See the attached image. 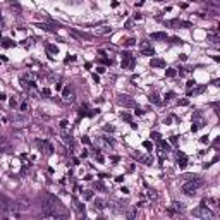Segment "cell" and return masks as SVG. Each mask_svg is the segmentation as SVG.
I'll return each instance as SVG.
<instances>
[{
	"label": "cell",
	"instance_id": "obj_1",
	"mask_svg": "<svg viewBox=\"0 0 220 220\" xmlns=\"http://www.w3.org/2000/svg\"><path fill=\"white\" fill-rule=\"evenodd\" d=\"M187 179H189V181H187L186 184H182V192L187 194V196H194L196 191L203 186V181L198 179V177H192V175H187Z\"/></svg>",
	"mask_w": 220,
	"mask_h": 220
},
{
	"label": "cell",
	"instance_id": "obj_2",
	"mask_svg": "<svg viewBox=\"0 0 220 220\" xmlns=\"http://www.w3.org/2000/svg\"><path fill=\"white\" fill-rule=\"evenodd\" d=\"M194 215H196V217H203V219H213V217H215L206 206H199L198 210H194Z\"/></svg>",
	"mask_w": 220,
	"mask_h": 220
},
{
	"label": "cell",
	"instance_id": "obj_3",
	"mask_svg": "<svg viewBox=\"0 0 220 220\" xmlns=\"http://www.w3.org/2000/svg\"><path fill=\"white\" fill-rule=\"evenodd\" d=\"M62 100L65 103H72L74 102V91L72 89H69V88H65L64 89V93H62Z\"/></svg>",
	"mask_w": 220,
	"mask_h": 220
},
{
	"label": "cell",
	"instance_id": "obj_4",
	"mask_svg": "<svg viewBox=\"0 0 220 220\" xmlns=\"http://www.w3.org/2000/svg\"><path fill=\"white\" fill-rule=\"evenodd\" d=\"M14 210L17 213H24V212H28L29 210V205L28 203H24V201H17L16 205H14Z\"/></svg>",
	"mask_w": 220,
	"mask_h": 220
},
{
	"label": "cell",
	"instance_id": "obj_5",
	"mask_svg": "<svg viewBox=\"0 0 220 220\" xmlns=\"http://www.w3.org/2000/svg\"><path fill=\"white\" fill-rule=\"evenodd\" d=\"M95 206H96V210H103L105 208V201L103 199H95Z\"/></svg>",
	"mask_w": 220,
	"mask_h": 220
},
{
	"label": "cell",
	"instance_id": "obj_6",
	"mask_svg": "<svg viewBox=\"0 0 220 220\" xmlns=\"http://www.w3.org/2000/svg\"><path fill=\"white\" fill-rule=\"evenodd\" d=\"M165 36H167L165 33H153L151 34V38H155V40H165Z\"/></svg>",
	"mask_w": 220,
	"mask_h": 220
},
{
	"label": "cell",
	"instance_id": "obj_7",
	"mask_svg": "<svg viewBox=\"0 0 220 220\" xmlns=\"http://www.w3.org/2000/svg\"><path fill=\"white\" fill-rule=\"evenodd\" d=\"M138 160L143 162V164H151V157H143V155H141V157H138Z\"/></svg>",
	"mask_w": 220,
	"mask_h": 220
},
{
	"label": "cell",
	"instance_id": "obj_8",
	"mask_svg": "<svg viewBox=\"0 0 220 220\" xmlns=\"http://www.w3.org/2000/svg\"><path fill=\"white\" fill-rule=\"evenodd\" d=\"M151 65H153V67H164L165 64L162 60H157V59H155V60H151Z\"/></svg>",
	"mask_w": 220,
	"mask_h": 220
},
{
	"label": "cell",
	"instance_id": "obj_9",
	"mask_svg": "<svg viewBox=\"0 0 220 220\" xmlns=\"http://www.w3.org/2000/svg\"><path fill=\"white\" fill-rule=\"evenodd\" d=\"M119 102H120V103H124V105H132V100L126 98V96H124V98H119Z\"/></svg>",
	"mask_w": 220,
	"mask_h": 220
},
{
	"label": "cell",
	"instance_id": "obj_10",
	"mask_svg": "<svg viewBox=\"0 0 220 220\" xmlns=\"http://www.w3.org/2000/svg\"><path fill=\"white\" fill-rule=\"evenodd\" d=\"M141 52H143V55H146V57H151V55H155L153 48H148V50H141Z\"/></svg>",
	"mask_w": 220,
	"mask_h": 220
},
{
	"label": "cell",
	"instance_id": "obj_11",
	"mask_svg": "<svg viewBox=\"0 0 220 220\" xmlns=\"http://www.w3.org/2000/svg\"><path fill=\"white\" fill-rule=\"evenodd\" d=\"M112 29L110 28H105V29H96V34H107V33H110Z\"/></svg>",
	"mask_w": 220,
	"mask_h": 220
},
{
	"label": "cell",
	"instance_id": "obj_12",
	"mask_svg": "<svg viewBox=\"0 0 220 220\" xmlns=\"http://www.w3.org/2000/svg\"><path fill=\"white\" fill-rule=\"evenodd\" d=\"M48 54H57V52H59V50H57V47H52V45H48Z\"/></svg>",
	"mask_w": 220,
	"mask_h": 220
},
{
	"label": "cell",
	"instance_id": "obj_13",
	"mask_svg": "<svg viewBox=\"0 0 220 220\" xmlns=\"http://www.w3.org/2000/svg\"><path fill=\"white\" fill-rule=\"evenodd\" d=\"M93 198V191H84V199H91Z\"/></svg>",
	"mask_w": 220,
	"mask_h": 220
},
{
	"label": "cell",
	"instance_id": "obj_14",
	"mask_svg": "<svg viewBox=\"0 0 220 220\" xmlns=\"http://www.w3.org/2000/svg\"><path fill=\"white\" fill-rule=\"evenodd\" d=\"M174 206H175V210H179V212H182V210H184V206L181 205V203H177V201L174 203Z\"/></svg>",
	"mask_w": 220,
	"mask_h": 220
},
{
	"label": "cell",
	"instance_id": "obj_15",
	"mask_svg": "<svg viewBox=\"0 0 220 220\" xmlns=\"http://www.w3.org/2000/svg\"><path fill=\"white\" fill-rule=\"evenodd\" d=\"M28 109H29V107H28V103H26V102L21 103V110H22V112H28Z\"/></svg>",
	"mask_w": 220,
	"mask_h": 220
},
{
	"label": "cell",
	"instance_id": "obj_16",
	"mask_svg": "<svg viewBox=\"0 0 220 220\" xmlns=\"http://www.w3.org/2000/svg\"><path fill=\"white\" fill-rule=\"evenodd\" d=\"M165 74L169 76V77H172V76H175V71H174V69H169V71H167Z\"/></svg>",
	"mask_w": 220,
	"mask_h": 220
},
{
	"label": "cell",
	"instance_id": "obj_17",
	"mask_svg": "<svg viewBox=\"0 0 220 220\" xmlns=\"http://www.w3.org/2000/svg\"><path fill=\"white\" fill-rule=\"evenodd\" d=\"M150 100H151V102H155V103H158V102H160L157 95H151V96H150Z\"/></svg>",
	"mask_w": 220,
	"mask_h": 220
},
{
	"label": "cell",
	"instance_id": "obj_18",
	"mask_svg": "<svg viewBox=\"0 0 220 220\" xmlns=\"http://www.w3.org/2000/svg\"><path fill=\"white\" fill-rule=\"evenodd\" d=\"M60 126H62V129H67L69 122H67V120H62V122H60Z\"/></svg>",
	"mask_w": 220,
	"mask_h": 220
},
{
	"label": "cell",
	"instance_id": "obj_19",
	"mask_svg": "<svg viewBox=\"0 0 220 220\" xmlns=\"http://www.w3.org/2000/svg\"><path fill=\"white\" fill-rule=\"evenodd\" d=\"M126 45H127V47H132V45H134V40H132V38L127 40V41H126Z\"/></svg>",
	"mask_w": 220,
	"mask_h": 220
},
{
	"label": "cell",
	"instance_id": "obj_20",
	"mask_svg": "<svg viewBox=\"0 0 220 220\" xmlns=\"http://www.w3.org/2000/svg\"><path fill=\"white\" fill-rule=\"evenodd\" d=\"M127 217H129V219H134V217H136V210H132V212H129V215H127Z\"/></svg>",
	"mask_w": 220,
	"mask_h": 220
},
{
	"label": "cell",
	"instance_id": "obj_21",
	"mask_svg": "<svg viewBox=\"0 0 220 220\" xmlns=\"http://www.w3.org/2000/svg\"><path fill=\"white\" fill-rule=\"evenodd\" d=\"M4 47H12V43H10V40H5V41H4Z\"/></svg>",
	"mask_w": 220,
	"mask_h": 220
},
{
	"label": "cell",
	"instance_id": "obj_22",
	"mask_svg": "<svg viewBox=\"0 0 220 220\" xmlns=\"http://www.w3.org/2000/svg\"><path fill=\"white\" fill-rule=\"evenodd\" d=\"M172 96H174V93H167V95H165V100H170Z\"/></svg>",
	"mask_w": 220,
	"mask_h": 220
},
{
	"label": "cell",
	"instance_id": "obj_23",
	"mask_svg": "<svg viewBox=\"0 0 220 220\" xmlns=\"http://www.w3.org/2000/svg\"><path fill=\"white\" fill-rule=\"evenodd\" d=\"M96 160H98V162H103V155H100V153H98V155H96Z\"/></svg>",
	"mask_w": 220,
	"mask_h": 220
},
{
	"label": "cell",
	"instance_id": "obj_24",
	"mask_svg": "<svg viewBox=\"0 0 220 220\" xmlns=\"http://www.w3.org/2000/svg\"><path fill=\"white\" fill-rule=\"evenodd\" d=\"M201 143H208V136H203V138H201Z\"/></svg>",
	"mask_w": 220,
	"mask_h": 220
},
{
	"label": "cell",
	"instance_id": "obj_25",
	"mask_svg": "<svg viewBox=\"0 0 220 220\" xmlns=\"http://www.w3.org/2000/svg\"><path fill=\"white\" fill-rule=\"evenodd\" d=\"M144 148H148V150L151 148V143H150V141H146V143H144Z\"/></svg>",
	"mask_w": 220,
	"mask_h": 220
},
{
	"label": "cell",
	"instance_id": "obj_26",
	"mask_svg": "<svg viewBox=\"0 0 220 220\" xmlns=\"http://www.w3.org/2000/svg\"><path fill=\"white\" fill-rule=\"evenodd\" d=\"M43 95H47V96H48V95H50V89L45 88V89H43Z\"/></svg>",
	"mask_w": 220,
	"mask_h": 220
},
{
	"label": "cell",
	"instance_id": "obj_27",
	"mask_svg": "<svg viewBox=\"0 0 220 220\" xmlns=\"http://www.w3.org/2000/svg\"><path fill=\"white\" fill-rule=\"evenodd\" d=\"M115 181H117V182H122V181H124V175H119V177H117Z\"/></svg>",
	"mask_w": 220,
	"mask_h": 220
},
{
	"label": "cell",
	"instance_id": "obj_28",
	"mask_svg": "<svg viewBox=\"0 0 220 220\" xmlns=\"http://www.w3.org/2000/svg\"><path fill=\"white\" fill-rule=\"evenodd\" d=\"M120 192H124V194H127V192H129V189H127V187H122V189H120Z\"/></svg>",
	"mask_w": 220,
	"mask_h": 220
},
{
	"label": "cell",
	"instance_id": "obj_29",
	"mask_svg": "<svg viewBox=\"0 0 220 220\" xmlns=\"http://www.w3.org/2000/svg\"><path fill=\"white\" fill-rule=\"evenodd\" d=\"M0 100H2V102L5 100V93H0Z\"/></svg>",
	"mask_w": 220,
	"mask_h": 220
}]
</instances>
